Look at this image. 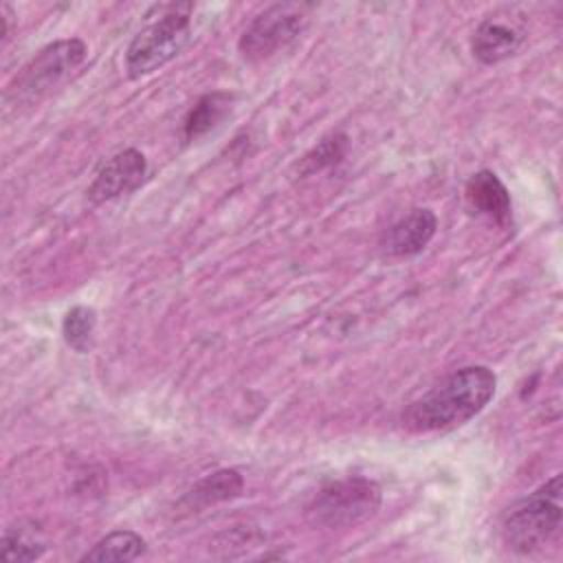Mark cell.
<instances>
[{"instance_id":"obj_13","label":"cell","mask_w":563,"mask_h":563,"mask_svg":"<svg viewBox=\"0 0 563 563\" xmlns=\"http://www.w3.org/2000/svg\"><path fill=\"white\" fill-rule=\"evenodd\" d=\"M231 110L229 92H209L196 101L185 119V139L196 141L211 132Z\"/></svg>"},{"instance_id":"obj_5","label":"cell","mask_w":563,"mask_h":563,"mask_svg":"<svg viewBox=\"0 0 563 563\" xmlns=\"http://www.w3.org/2000/svg\"><path fill=\"white\" fill-rule=\"evenodd\" d=\"M383 504L380 486L363 475L328 482L306 506V519L319 528H354L372 519Z\"/></svg>"},{"instance_id":"obj_10","label":"cell","mask_w":563,"mask_h":563,"mask_svg":"<svg viewBox=\"0 0 563 563\" xmlns=\"http://www.w3.org/2000/svg\"><path fill=\"white\" fill-rule=\"evenodd\" d=\"M521 42H523V33L517 26L501 22L497 18H488L475 29L471 40V51L475 59H479L486 66H493L515 55Z\"/></svg>"},{"instance_id":"obj_14","label":"cell","mask_w":563,"mask_h":563,"mask_svg":"<svg viewBox=\"0 0 563 563\" xmlns=\"http://www.w3.org/2000/svg\"><path fill=\"white\" fill-rule=\"evenodd\" d=\"M347 134L343 132H334L323 136L310 152H306V156L299 161L297 172L299 176H312L319 174L336 163L343 161L345 152H347Z\"/></svg>"},{"instance_id":"obj_7","label":"cell","mask_w":563,"mask_h":563,"mask_svg":"<svg viewBox=\"0 0 563 563\" xmlns=\"http://www.w3.org/2000/svg\"><path fill=\"white\" fill-rule=\"evenodd\" d=\"M145 172H147L145 156L139 150L128 147L114 154L108 163H103V167L97 172L95 180L88 187V200L92 205H101L123 194H130L141 185V180L145 178Z\"/></svg>"},{"instance_id":"obj_9","label":"cell","mask_w":563,"mask_h":563,"mask_svg":"<svg viewBox=\"0 0 563 563\" xmlns=\"http://www.w3.org/2000/svg\"><path fill=\"white\" fill-rule=\"evenodd\" d=\"M464 196L468 207L493 220L499 227H508L512 222V202H510V194L506 189V185L499 180V176L490 169H482L477 174H473L466 180L464 187Z\"/></svg>"},{"instance_id":"obj_11","label":"cell","mask_w":563,"mask_h":563,"mask_svg":"<svg viewBox=\"0 0 563 563\" xmlns=\"http://www.w3.org/2000/svg\"><path fill=\"white\" fill-rule=\"evenodd\" d=\"M244 488V477L240 475V471L235 468H220L213 471L209 475H205L202 479H198L180 499V506L187 510H202L209 508L213 504H222V501H231L235 499Z\"/></svg>"},{"instance_id":"obj_3","label":"cell","mask_w":563,"mask_h":563,"mask_svg":"<svg viewBox=\"0 0 563 563\" xmlns=\"http://www.w3.org/2000/svg\"><path fill=\"white\" fill-rule=\"evenodd\" d=\"M561 530V475L517 501L504 517L501 537L517 554L543 550Z\"/></svg>"},{"instance_id":"obj_2","label":"cell","mask_w":563,"mask_h":563,"mask_svg":"<svg viewBox=\"0 0 563 563\" xmlns=\"http://www.w3.org/2000/svg\"><path fill=\"white\" fill-rule=\"evenodd\" d=\"M88 55V46L79 37L57 40L35 53L20 73L11 79L4 90L7 108L35 106L46 95H51L62 81H66L73 70H77Z\"/></svg>"},{"instance_id":"obj_16","label":"cell","mask_w":563,"mask_h":563,"mask_svg":"<svg viewBox=\"0 0 563 563\" xmlns=\"http://www.w3.org/2000/svg\"><path fill=\"white\" fill-rule=\"evenodd\" d=\"M44 554V543L37 541L35 537H31L29 532H24L22 528L13 530L9 528L4 534H2V541H0V556L4 561H11V563H26V561H35Z\"/></svg>"},{"instance_id":"obj_4","label":"cell","mask_w":563,"mask_h":563,"mask_svg":"<svg viewBox=\"0 0 563 563\" xmlns=\"http://www.w3.org/2000/svg\"><path fill=\"white\" fill-rule=\"evenodd\" d=\"M158 11V18L141 29L125 51V70L130 79H141L172 62L191 35L194 4L178 2L161 7Z\"/></svg>"},{"instance_id":"obj_6","label":"cell","mask_w":563,"mask_h":563,"mask_svg":"<svg viewBox=\"0 0 563 563\" xmlns=\"http://www.w3.org/2000/svg\"><path fill=\"white\" fill-rule=\"evenodd\" d=\"M306 7L282 2L264 9L240 35L238 48L246 62H262L286 48L306 26Z\"/></svg>"},{"instance_id":"obj_12","label":"cell","mask_w":563,"mask_h":563,"mask_svg":"<svg viewBox=\"0 0 563 563\" xmlns=\"http://www.w3.org/2000/svg\"><path fill=\"white\" fill-rule=\"evenodd\" d=\"M147 543L141 534L132 532V530H114L110 534H106L103 539H99L79 561L81 563H128L139 559L145 552Z\"/></svg>"},{"instance_id":"obj_15","label":"cell","mask_w":563,"mask_h":563,"mask_svg":"<svg viewBox=\"0 0 563 563\" xmlns=\"http://www.w3.org/2000/svg\"><path fill=\"white\" fill-rule=\"evenodd\" d=\"M97 312L90 306H73L62 321L64 341L79 354H86L95 343Z\"/></svg>"},{"instance_id":"obj_1","label":"cell","mask_w":563,"mask_h":563,"mask_svg":"<svg viewBox=\"0 0 563 563\" xmlns=\"http://www.w3.org/2000/svg\"><path fill=\"white\" fill-rule=\"evenodd\" d=\"M497 376L486 365H468L446 376L431 391L402 411V427L411 433L446 431L466 424L495 396Z\"/></svg>"},{"instance_id":"obj_8","label":"cell","mask_w":563,"mask_h":563,"mask_svg":"<svg viewBox=\"0 0 563 563\" xmlns=\"http://www.w3.org/2000/svg\"><path fill=\"white\" fill-rule=\"evenodd\" d=\"M435 229H438V218L431 209H427V207L411 209L407 216L396 220L383 233L380 249L387 255H396V257L418 255L433 240Z\"/></svg>"}]
</instances>
